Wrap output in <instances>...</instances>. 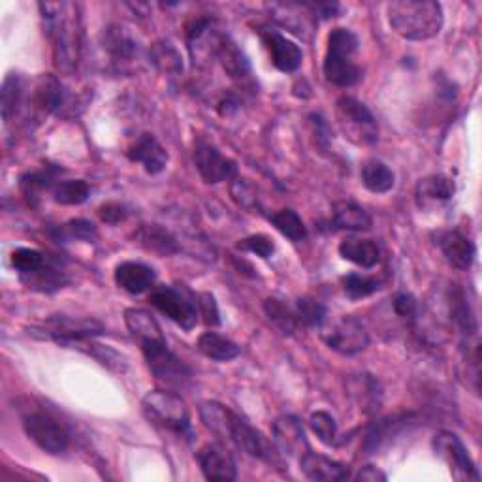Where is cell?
<instances>
[{"label":"cell","mask_w":482,"mask_h":482,"mask_svg":"<svg viewBox=\"0 0 482 482\" xmlns=\"http://www.w3.org/2000/svg\"><path fill=\"white\" fill-rule=\"evenodd\" d=\"M336 119L343 136L355 145H373L379 140V125L373 113L355 96H341L336 102Z\"/></svg>","instance_id":"obj_6"},{"label":"cell","mask_w":482,"mask_h":482,"mask_svg":"<svg viewBox=\"0 0 482 482\" xmlns=\"http://www.w3.org/2000/svg\"><path fill=\"white\" fill-rule=\"evenodd\" d=\"M264 311H266L267 319L272 320L283 334H293L298 328V324H300L296 313L286 303H283L281 300L267 298L264 302Z\"/></svg>","instance_id":"obj_39"},{"label":"cell","mask_w":482,"mask_h":482,"mask_svg":"<svg viewBox=\"0 0 482 482\" xmlns=\"http://www.w3.org/2000/svg\"><path fill=\"white\" fill-rule=\"evenodd\" d=\"M310 426L313 430V434L320 439V443L324 445H332L337 435V422L336 418L326 413V411H317L310 416Z\"/></svg>","instance_id":"obj_46"},{"label":"cell","mask_w":482,"mask_h":482,"mask_svg":"<svg viewBox=\"0 0 482 482\" xmlns=\"http://www.w3.org/2000/svg\"><path fill=\"white\" fill-rule=\"evenodd\" d=\"M23 99V82L19 75H8L3 85V118L6 123H10L12 115L19 110Z\"/></svg>","instance_id":"obj_43"},{"label":"cell","mask_w":482,"mask_h":482,"mask_svg":"<svg viewBox=\"0 0 482 482\" xmlns=\"http://www.w3.org/2000/svg\"><path fill=\"white\" fill-rule=\"evenodd\" d=\"M339 255L360 267H375L381 260V249L373 240L346 238L339 243Z\"/></svg>","instance_id":"obj_28"},{"label":"cell","mask_w":482,"mask_h":482,"mask_svg":"<svg viewBox=\"0 0 482 482\" xmlns=\"http://www.w3.org/2000/svg\"><path fill=\"white\" fill-rule=\"evenodd\" d=\"M217 61L221 63L223 70L232 80H245L250 75V65L245 53L236 46V42L228 34L223 38V42L217 51Z\"/></svg>","instance_id":"obj_29"},{"label":"cell","mask_w":482,"mask_h":482,"mask_svg":"<svg viewBox=\"0 0 482 482\" xmlns=\"http://www.w3.org/2000/svg\"><path fill=\"white\" fill-rule=\"evenodd\" d=\"M389 23L405 40L422 42L443 29V8L434 0H398L387 8Z\"/></svg>","instance_id":"obj_3"},{"label":"cell","mask_w":482,"mask_h":482,"mask_svg":"<svg viewBox=\"0 0 482 482\" xmlns=\"http://www.w3.org/2000/svg\"><path fill=\"white\" fill-rule=\"evenodd\" d=\"M198 466L207 480H236L238 478V466L234 456L230 454L223 445L217 443H209L202 447L197 454Z\"/></svg>","instance_id":"obj_19"},{"label":"cell","mask_w":482,"mask_h":482,"mask_svg":"<svg viewBox=\"0 0 482 482\" xmlns=\"http://www.w3.org/2000/svg\"><path fill=\"white\" fill-rule=\"evenodd\" d=\"M125 322L130 334L136 337L140 343L147 339H162L164 334L161 330L159 322L153 319L151 313L144 310H136V307H130L125 311Z\"/></svg>","instance_id":"obj_33"},{"label":"cell","mask_w":482,"mask_h":482,"mask_svg":"<svg viewBox=\"0 0 482 482\" xmlns=\"http://www.w3.org/2000/svg\"><path fill=\"white\" fill-rule=\"evenodd\" d=\"M99 217L102 219V223L106 224H111V226H118L121 224L127 217H128V211L123 204L119 202H108L104 206H101L99 209Z\"/></svg>","instance_id":"obj_50"},{"label":"cell","mask_w":482,"mask_h":482,"mask_svg":"<svg viewBox=\"0 0 482 482\" xmlns=\"http://www.w3.org/2000/svg\"><path fill=\"white\" fill-rule=\"evenodd\" d=\"M394 311L399 319L415 322L418 317V303L411 294L401 293L394 298Z\"/></svg>","instance_id":"obj_49"},{"label":"cell","mask_w":482,"mask_h":482,"mask_svg":"<svg viewBox=\"0 0 482 482\" xmlns=\"http://www.w3.org/2000/svg\"><path fill=\"white\" fill-rule=\"evenodd\" d=\"M87 353L99 360L102 365H106V368L118 372V373H125L128 364H127V358L121 356L119 353H115L113 349H110V346H102V345H94L91 343V349H87Z\"/></svg>","instance_id":"obj_47"},{"label":"cell","mask_w":482,"mask_h":482,"mask_svg":"<svg viewBox=\"0 0 482 482\" xmlns=\"http://www.w3.org/2000/svg\"><path fill=\"white\" fill-rule=\"evenodd\" d=\"M46 23V34L53 44L55 65L63 72H74L82 59L83 22L80 4L40 3L38 4Z\"/></svg>","instance_id":"obj_1"},{"label":"cell","mask_w":482,"mask_h":482,"mask_svg":"<svg viewBox=\"0 0 482 482\" xmlns=\"http://www.w3.org/2000/svg\"><path fill=\"white\" fill-rule=\"evenodd\" d=\"M101 44L110 57V63L118 70L128 68L130 65L136 63L140 57L138 42L134 40V36L123 25H110L108 29H104Z\"/></svg>","instance_id":"obj_16"},{"label":"cell","mask_w":482,"mask_h":482,"mask_svg":"<svg viewBox=\"0 0 482 482\" xmlns=\"http://www.w3.org/2000/svg\"><path fill=\"white\" fill-rule=\"evenodd\" d=\"M272 434L276 449L288 458H302L305 452L311 451L302 422L293 415H283L276 418Z\"/></svg>","instance_id":"obj_18"},{"label":"cell","mask_w":482,"mask_h":482,"mask_svg":"<svg viewBox=\"0 0 482 482\" xmlns=\"http://www.w3.org/2000/svg\"><path fill=\"white\" fill-rule=\"evenodd\" d=\"M59 173H63V170L55 168V166H46V168L38 170V171L25 173V176L22 178V183H19V185H22L25 198L31 204H34L38 195H40L42 190H51L57 181H61Z\"/></svg>","instance_id":"obj_34"},{"label":"cell","mask_w":482,"mask_h":482,"mask_svg":"<svg viewBox=\"0 0 482 482\" xmlns=\"http://www.w3.org/2000/svg\"><path fill=\"white\" fill-rule=\"evenodd\" d=\"M451 320L460 330V334H464L466 337L477 334V319L471 311V307L461 291L452 293L451 298Z\"/></svg>","instance_id":"obj_38"},{"label":"cell","mask_w":482,"mask_h":482,"mask_svg":"<svg viewBox=\"0 0 482 482\" xmlns=\"http://www.w3.org/2000/svg\"><path fill=\"white\" fill-rule=\"evenodd\" d=\"M230 195H232L234 202L247 209V211H260V200L257 188L250 185L247 180L234 178L232 185H230Z\"/></svg>","instance_id":"obj_45"},{"label":"cell","mask_w":482,"mask_h":482,"mask_svg":"<svg viewBox=\"0 0 482 482\" xmlns=\"http://www.w3.org/2000/svg\"><path fill=\"white\" fill-rule=\"evenodd\" d=\"M125 155L130 162H138L151 176H157L168 164V151L159 144V140L153 134H142L138 140L134 142Z\"/></svg>","instance_id":"obj_20"},{"label":"cell","mask_w":482,"mask_h":482,"mask_svg":"<svg viewBox=\"0 0 482 482\" xmlns=\"http://www.w3.org/2000/svg\"><path fill=\"white\" fill-rule=\"evenodd\" d=\"M200 416L209 432H214L217 437L232 443V445L245 454L257 460L267 461V464H281L277 449L269 443L262 432L250 426L234 411L224 408L217 401H206L200 405Z\"/></svg>","instance_id":"obj_2"},{"label":"cell","mask_w":482,"mask_h":482,"mask_svg":"<svg viewBox=\"0 0 482 482\" xmlns=\"http://www.w3.org/2000/svg\"><path fill=\"white\" fill-rule=\"evenodd\" d=\"M142 353L147 362V368L159 381L170 384V387L183 389L192 381V370L188 365L170 351L166 339H147L142 341Z\"/></svg>","instance_id":"obj_7"},{"label":"cell","mask_w":482,"mask_h":482,"mask_svg":"<svg viewBox=\"0 0 482 482\" xmlns=\"http://www.w3.org/2000/svg\"><path fill=\"white\" fill-rule=\"evenodd\" d=\"M432 447L435 456L445 464L451 471V475L456 480H480V473L475 468V461L471 460L468 449L461 439L452 432H439L435 434Z\"/></svg>","instance_id":"obj_10"},{"label":"cell","mask_w":482,"mask_h":482,"mask_svg":"<svg viewBox=\"0 0 482 482\" xmlns=\"http://www.w3.org/2000/svg\"><path fill=\"white\" fill-rule=\"evenodd\" d=\"M195 164L202 180L209 185H217L238 176V162L228 159L215 144L198 138L195 144Z\"/></svg>","instance_id":"obj_14"},{"label":"cell","mask_w":482,"mask_h":482,"mask_svg":"<svg viewBox=\"0 0 482 482\" xmlns=\"http://www.w3.org/2000/svg\"><path fill=\"white\" fill-rule=\"evenodd\" d=\"M360 178L362 185L370 192H373V195H384V192L392 190L396 185L394 171L377 159H370L362 164Z\"/></svg>","instance_id":"obj_30"},{"label":"cell","mask_w":482,"mask_h":482,"mask_svg":"<svg viewBox=\"0 0 482 482\" xmlns=\"http://www.w3.org/2000/svg\"><path fill=\"white\" fill-rule=\"evenodd\" d=\"M197 305L200 307V313L204 317V322L206 324H211V326H217L221 322L219 319V310H217V303H215V298L211 296L209 293H202L197 296Z\"/></svg>","instance_id":"obj_51"},{"label":"cell","mask_w":482,"mask_h":482,"mask_svg":"<svg viewBox=\"0 0 482 482\" xmlns=\"http://www.w3.org/2000/svg\"><path fill=\"white\" fill-rule=\"evenodd\" d=\"M332 224L336 230H349V232H368L373 221L368 211L355 202H337L332 209Z\"/></svg>","instance_id":"obj_27"},{"label":"cell","mask_w":482,"mask_h":482,"mask_svg":"<svg viewBox=\"0 0 482 482\" xmlns=\"http://www.w3.org/2000/svg\"><path fill=\"white\" fill-rule=\"evenodd\" d=\"M345 293L353 300H360V298H368L372 294H375L381 283L375 277H368V276H358V274H349L341 279Z\"/></svg>","instance_id":"obj_44"},{"label":"cell","mask_w":482,"mask_h":482,"mask_svg":"<svg viewBox=\"0 0 482 482\" xmlns=\"http://www.w3.org/2000/svg\"><path fill=\"white\" fill-rule=\"evenodd\" d=\"M40 332V337L51 339L61 346H82L96 336H102L104 326L94 319H72V317H51L44 326L34 328L31 334Z\"/></svg>","instance_id":"obj_9"},{"label":"cell","mask_w":482,"mask_h":482,"mask_svg":"<svg viewBox=\"0 0 482 482\" xmlns=\"http://www.w3.org/2000/svg\"><path fill=\"white\" fill-rule=\"evenodd\" d=\"M456 192V185L447 176H428L416 185V202L420 207H430L443 202H449Z\"/></svg>","instance_id":"obj_26"},{"label":"cell","mask_w":482,"mask_h":482,"mask_svg":"<svg viewBox=\"0 0 482 482\" xmlns=\"http://www.w3.org/2000/svg\"><path fill=\"white\" fill-rule=\"evenodd\" d=\"M238 249L249 250V253H255L260 259H269V257H274V253H276V243L272 241V238H267L264 234H255V236H249V238L241 240L238 243Z\"/></svg>","instance_id":"obj_48"},{"label":"cell","mask_w":482,"mask_h":482,"mask_svg":"<svg viewBox=\"0 0 482 482\" xmlns=\"http://www.w3.org/2000/svg\"><path fill=\"white\" fill-rule=\"evenodd\" d=\"M322 339L332 351L345 356H355L365 351V346L370 345V334L365 330L364 322L351 315L341 317L324 328Z\"/></svg>","instance_id":"obj_12"},{"label":"cell","mask_w":482,"mask_h":482,"mask_svg":"<svg viewBox=\"0 0 482 482\" xmlns=\"http://www.w3.org/2000/svg\"><path fill=\"white\" fill-rule=\"evenodd\" d=\"M300 469L310 480H326V482H339L349 478V468L341 461H336L328 456L317 454L313 451L305 452L300 458Z\"/></svg>","instance_id":"obj_23"},{"label":"cell","mask_w":482,"mask_h":482,"mask_svg":"<svg viewBox=\"0 0 482 482\" xmlns=\"http://www.w3.org/2000/svg\"><path fill=\"white\" fill-rule=\"evenodd\" d=\"M149 59H151L153 65H155L157 70H161L164 74L176 75V74L183 72L181 55L176 49V46H173L168 40H161V42H157L155 46H153L151 51H149Z\"/></svg>","instance_id":"obj_36"},{"label":"cell","mask_w":482,"mask_h":482,"mask_svg":"<svg viewBox=\"0 0 482 482\" xmlns=\"http://www.w3.org/2000/svg\"><path fill=\"white\" fill-rule=\"evenodd\" d=\"M32 102L44 113L59 115V118H72V115L78 113L75 111L78 96H74L55 75H42V78L38 80Z\"/></svg>","instance_id":"obj_15"},{"label":"cell","mask_w":482,"mask_h":482,"mask_svg":"<svg viewBox=\"0 0 482 482\" xmlns=\"http://www.w3.org/2000/svg\"><path fill=\"white\" fill-rule=\"evenodd\" d=\"M134 240L159 257H171L181 250V241L178 236H173L168 228L161 224H142L134 232Z\"/></svg>","instance_id":"obj_24"},{"label":"cell","mask_w":482,"mask_h":482,"mask_svg":"<svg viewBox=\"0 0 482 482\" xmlns=\"http://www.w3.org/2000/svg\"><path fill=\"white\" fill-rule=\"evenodd\" d=\"M358 480H368V482H377V480H387V475H384V473H381L377 468H373V466H365L360 473H358V477H356Z\"/></svg>","instance_id":"obj_52"},{"label":"cell","mask_w":482,"mask_h":482,"mask_svg":"<svg viewBox=\"0 0 482 482\" xmlns=\"http://www.w3.org/2000/svg\"><path fill=\"white\" fill-rule=\"evenodd\" d=\"M411 418V415H394V416H387L375 420L368 434H365L364 439V451L368 454H377L384 445H389V443L405 428V424Z\"/></svg>","instance_id":"obj_25"},{"label":"cell","mask_w":482,"mask_h":482,"mask_svg":"<svg viewBox=\"0 0 482 482\" xmlns=\"http://www.w3.org/2000/svg\"><path fill=\"white\" fill-rule=\"evenodd\" d=\"M198 351L204 356L217 360V362H230L238 358L241 353L238 343H234L232 339H228L217 332H204L198 337Z\"/></svg>","instance_id":"obj_31"},{"label":"cell","mask_w":482,"mask_h":482,"mask_svg":"<svg viewBox=\"0 0 482 482\" xmlns=\"http://www.w3.org/2000/svg\"><path fill=\"white\" fill-rule=\"evenodd\" d=\"M358 38L353 31L337 27L328 36L324 55V78L337 87H353L362 80V68L356 63Z\"/></svg>","instance_id":"obj_4"},{"label":"cell","mask_w":482,"mask_h":482,"mask_svg":"<svg viewBox=\"0 0 482 482\" xmlns=\"http://www.w3.org/2000/svg\"><path fill=\"white\" fill-rule=\"evenodd\" d=\"M226 34L221 32L211 17H200L187 29V48L195 66H206L217 59V51Z\"/></svg>","instance_id":"obj_13"},{"label":"cell","mask_w":482,"mask_h":482,"mask_svg":"<svg viewBox=\"0 0 482 482\" xmlns=\"http://www.w3.org/2000/svg\"><path fill=\"white\" fill-rule=\"evenodd\" d=\"M435 245L456 269H469L475 260V245L458 230H443L435 234Z\"/></svg>","instance_id":"obj_21"},{"label":"cell","mask_w":482,"mask_h":482,"mask_svg":"<svg viewBox=\"0 0 482 482\" xmlns=\"http://www.w3.org/2000/svg\"><path fill=\"white\" fill-rule=\"evenodd\" d=\"M294 313L298 317V322L307 328H322V324L326 322V315H328L326 307L310 296L296 300Z\"/></svg>","instance_id":"obj_42"},{"label":"cell","mask_w":482,"mask_h":482,"mask_svg":"<svg viewBox=\"0 0 482 482\" xmlns=\"http://www.w3.org/2000/svg\"><path fill=\"white\" fill-rule=\"evenodd\" d=\"M149 303L166 315L171 322H176L183 330H192L198 320L197 302H192L188 293L178 291L173 286H157L149 294Z\"/></svg>","instance_id":"obj_11"},{"label":"cell","mask_w":482,"mask_h":482,"mask_svg":"<svg viewBox=\"0 0 482 482\" xmlns=\"http://www.w3.org/2000/svg\"><path fill=\"white\" fill-rule=\"evenodd\" d=\"M22 281L31 288V291H38V293H55L70 283L68 276L63 272V269L55 267L48 260L44 262L42 267H38L34 274L23 277Z\"/></svg>","instance_id":"obj_32"},{"label":"cell","mask_w":482,"mask_h":482,"mask_svg":"<svg viewBox=\"0 0 482 482\" xmlns=\"http://www.w3.org/2000/svg\"><path fill=\"white\" fill-rule=\"evenodd\" d=\"M51 234H55L57 240H63V241L75 240V241L92 243L99 240V230H96V226L91 221H85V219H72L66 224L55 228Z\"/></svg>","instance_id":"obj_40"},{"label":"cell","mask_w":482,"mask_h":482,"mask_svg":"<svg viewBox=\"0 0 482 482\" xmlns=\"http://www.w3.org/2000/svg\"><path fill=\"white\" fill-rule=\"evenodd\" d=\"M269 223H272L286 240L294 243L303 241L307 238V226L294 209H281L277 214H272L269 215Z\"/></svg>","instance_id":"obj_37"},{"label":"cell","mask_w":482,"mask_h":482,"mask_svg":"<svg viewBox=\"0 0 482 482\" xmlns=\"http://www.w3.org/2000/svg\"><path fill=\"white\" fill-rule=\"evenodd\" d=\"M23 428L38 449L51 456L65 454L70 447V434L53 415L34 409L23 416Z\"/></svg>","instance_id":"obj_8"},{"label":"cell","mask_w":482,"mask_h":482,"mask_svg":"<svg viewBox=\"0 0 482 482\" xmlns=\"http://www.w3.org/2000/svg\"><path fill=\"white\" fill-rule=\"evenodd\" d=\"M46 255L38 249H29V247H19L12 253V266L17 272L19 279H23L31 274H34L38 267H42L46 262Z\"/></svg>","instance_id":"obj_41"},{"label":"cell","mask_w":482,"mask_h":482,"mask_svg":"<svg viewBox=\"0 0 482 482\" xmlns=\"http://www.w3.org/2000/svg\"><path fill=\"white\" fill-rule=\"evenodd\" d=\"M115 283L128 294H144L153 288L157 279L155 269L142 262H121L115 267Z\"/></svg>","instance_id":"obj_22"},{"label":"cell","mask_w":482,"mask_h":482,"mask_svg":"<svg viewBox=\"0 0 482 482\" xmlns=\"http://www.w3.org/2000/svg\"><path fill=\"white\" fill-rule=\"evenodd\" d=\"M142 411L145 418L164 432L176 437H192L190 413L187 403L176 392L151 390L142 399Z\"/></svg>","instance_id":"obj_5"},{"label":"cell","mask_w":482,"mask_h":482,"mask_svg":"<svg viewBox=\"0 0 482 482\" xmlns=\"http://www.w3.org/2000/svg\"><path fill=\"white\" fill-rule=\"evenodd\" d=\"M51 198L61 206H82L91 197V187L83 180H61L53 185Z\"/></svg>","instance_id":"obj_35"},{"label":"cell","mask_w":482,"mask_h":482,"mask_svg":"<svg viewBox=\"0 0 482 482\" xmlns=\"http://www.w3.org/2000/svg\"><path fill=\"white\" fill-rule=\"evenodd\" d=\"M260 38L262 44L269 53V59H272V65L285 74H293L296 72L302 63H303V51L300 49L298 44L293 40H288L286 36L274 29H260Z\"/></svg>","instance_id":"obj_17"}]
</instances>
